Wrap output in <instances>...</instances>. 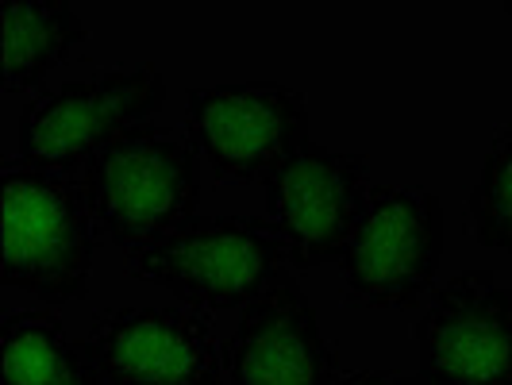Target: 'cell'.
I'll return each mask as SVG.
<instances>
[{"label":"cell","mask_w":512,"mask_h":385,"mask_svg":"<svg viewBox=\"0 0 512 385\" xmlns=\"http://www.w3.org/2000/svg\"><path fill=\"white\" fill-rule=\"evenodd\" d=\"M77 181L97 231L108 243L139 255L197 216L201 151L189 131L151 120L104 147Z\"/></svg>","instance_id":"6da1fadb"},{"label":"cell","mask_w":512,"mask_h":385,"mask_svg":"<svg viewBox=\"0 0 512 385\" xmlns=\"http://www.w3.org/2000/svg\"><path fill=\"white\" fill-rule=\"evenodd\" d=\"M4 385H104L85 339H74L66 324L43 312L4 316Z\"/></svg>","instance_id":"7c38bea8"},{"label":"cell","mask_w":512,"mask_h":385,"mask_svg":"<svg viewBox=\"0 0 512 385\" xmlns=\"http://www.w3.org/2000/svg\"><path fill=\"white\" fill-rule=\"evenodd\" d=\"M185 131L220 181H266L308 143V101L282 81L197 85L185 93Z\"/></svg>","instance_id":"8992f818"},{"label":"cell","mask_w":512,"mask_h":385,"mask_svg":"<svg viewBox=\"0 0 512 385\" xmlns=\"http://www.w3.org/2000/svg\"><path fill=\"white\" fill-rule=\"evenodd\" d=\"M339 385H424L412 374H401V370H385V366H366V370H351L343 374Z\"/></svg>","instance_id":"5bb4252c"},{"label":"cell","mask_w":512,"mask_h":385,"mask_svg":"<svg viewBox=\"0 0 512 385\" xmlns=\"http://www.w3.org/2000/svg\"><path fill=\"white\" fill-rule=\"evenodd\" d=\"M466 224L482 247L512 255V124L489 135L478 181L466 197Z\"/></svg>","instance_id":"4fadbf2b"},{"label":"cell","mask_w":512,"mask_h":385,"mask_svg":"<svg viewBox=\"0 0 512 385\" xmlns=\"http://www.w3.org/2000/svg\"><path fill=\"white\" fill-rule=\"evenodd\" d=\"M285 266L289 251L274 224L243 212L193 216L131 258V274L139 282L174 293L197 312L247 308L285 282Z\"/></svg>","instance_id":"3957f363"},{"label":"cell","mask_w":512,"mask_h":385,"mask_svg":"<svg viewBox=\"0 0 512 385\" xmlns=\"http://www.w3.org/2000/svg\"><path fill=\"white\" fill-rule=\"evenodd\" d=\"M505 8H509V12H512V4H505Z\"/></svg>","instance_id":"9a60e30c"},{"label":"cell","mask_w":512,"mask_h":385,"mask_svg":"<svg viewBox=\"0 0 512 385\" xmlns=\"http://www.w3.org/2000/svg\"><path fill=\"white\" fill-rule=\"evenodd\" d=\"M231 385H339V351L297 282H278L239 312L224 343Z\"/></svg>","instance_id":"30bf717a"},{"label":"cell","mask_w":512,"mask_h":385,"mask_svg":"<svg viewBox=\"0 0 512 385\" xmlns=\"http://www.w3.org/2000/svg\"><path fill=\"white\" fill-rule=\"evenodd\" d=\"M104 385H224V347L205 312L185 305L101 308L85 332Z\"/></svg>","instance_id":"52a82bcc"},{"label":"cell","mask_w":512,"mask_h":385,"mask_svg":"<svg viewBox=\"0 0 512 385\" xmlns=\"http://www.w3.org/2000/svg\"><path fill=\"white\" fill-rule=\"evenodd\" d=\"M443 258V205L428 185H370L343 247V293L351 305L416 308Z\"/></svg>","instance_id":"5b68a950"},{"label":"cell","mask_w":512,"mask_h":385,"mask_svg":"<svg viewBox=\"0 0 512 385\" xmlns=\"http://www.w3.org/2000/svg\"><path fill=\"white\" fill-rule=\"evenodd\" d=\"M166 104V77L154 62L120 66L39 89L20 112V158L58 174H81L104 147Z\"/></svg>","instance_id":"277c9868"},{"label":"cell","mask_w":512,"mask_h":385,"mask_svg":"<svg viewBox=\"0 0 512 385\" xmlns=\"http://www.w3.org/2000/svg\"><path fill=\"white\" fill-rule=\"evenodd\" d=\"M0 278L43 301L85 297L97 258V220L74 174L24 158L4 162L0 181Z\"/></svg>","instance_id":"7a4b0ae2"},{"label":"cell","mask_w":512,"mask_h":385,"mask_svg":"<svg viewBox=\"0 0 512 385\" xmlns=\"http://www.w3.org/2000/svg\"><path fill=\"white\" fill-rule=\"evenodd\" d=\"M366 154L335 151L308 139L262 181L266 220L282 235L289 266L312 270L343 255L366 205Z\"/></svg>","instance_id":"9c48e42d"},{"label":"cell","mask_w":512,"mask_h":385,"mask_svg":"<svg viewBox=\"0 0 512 385\" xmlns=\"http://www.w3.org/2000/svg\"><path fill=\"white\" fill-rule=\"evenodd\" d=\"M424 385H512V289L489 270H459L416 320Z\"/></svg>","instance_id":"ba28073f"},{"label":"cell","mask_w":512,"mask_h":385,"mask_svg":"<svg viewBox=\"0 0 512 385\" xmlns=\"http://www.w3.org/2000/svg\"><path fill=\"white\" fill-rule=\"evenodd\" d=\"M4 93H31L89 39L70 0H4Z\"/></svg>","instance_id":"8fae6325"}]
</instances>
